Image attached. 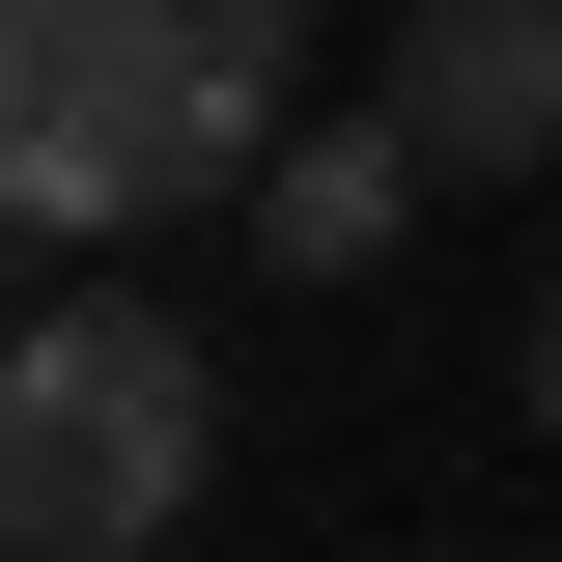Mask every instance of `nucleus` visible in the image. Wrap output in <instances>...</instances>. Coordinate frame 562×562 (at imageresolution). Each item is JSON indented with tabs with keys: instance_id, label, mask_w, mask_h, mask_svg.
Masks as SVG:
<instances>
[{
	"instance_id": "5",
	"label": "nucleus",
	"mask_w": 562,
	"mask_h": 562,
	"mask_svg": "<svg viewBox=\"0 0 562 562\" xmlns=\"http://www.w3.org/2000/svg\"><path fill=\"white\" fill-rule=\"evenodd\" d=\"M535 422H562V310H535Z\"/></svg>"
},
{
	"instance_id": "4",
	"label": "nucleus",
	"mask_w": 562,
	"mask_h": 562,
	"mask_svg": "<svg viewBox=\"0 0 562 562\" xmlns=\"http://www.w3.org/2000/svg\"><path fill=\"white\" fill-rule=\"evenodd\" d=\"M422 198H450V169H422V113H394V85H366L338 140H254V254H281V281H366Z\"/></svg>"
},
{
	"instance_id": "2",
	"label": "nucleus",
	"mask_w": 562,
	"mask_h": 562,
	"mask_svg": "<svg viewBox=\"0 0 562 562\" xmlns=\"http://www.w3.org/2000/svg\"><path fill=\"white\" fill-rule=\"evenodd\" d=\"M198 450H225V394H198V338L169 310H29L0 338V562H140L169 506H198Z\"/></svg>"
},
{
	"instance_id": "1",
	"label": "nucleus",
	"mask_w": 562,
	"mask_h": 562,
	"mask_svg": "<svg viewBox=\"0 0 562 562\" xmlns=\"http://www.w3.org/2000/svg\"><path fill=\"white\" fill-rule=\"evenodd\" d=\"M281 85H310V0H0V225H113L169 198H254Z\"/></svg>"
},
{
	"instance_id": "3",
	"label": "nucleus",
	"mask_w": 562,
	"mask_h": 562,
	"mask_svg": "<svg viewBox=\"0 0 562 562\" xmlns=\"http://www.w3.org/2000/svg\"><path fill=\"white\" fill-rule=\"evenodd\" d=\"M394 113H422L450 198L479 169H562V0H394Z\"/></svg>"
}]
</instances>
